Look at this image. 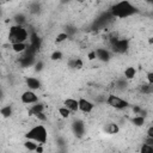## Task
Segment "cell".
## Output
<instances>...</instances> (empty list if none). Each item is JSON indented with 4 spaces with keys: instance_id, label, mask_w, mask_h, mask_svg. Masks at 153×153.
I'll list each match as a JSON object with an SVG mask.
<instances>
[{
    "instance_id": "obj_1",
    "label": "cell",
    "mask_w": 153,
    "mask_h": 153,
    "mask_svg": "<svg viewBox=\"0 0 153 153\" xmlns=\"http://www.w3.org/2000/svg\"><path fill=\"white\" fill-rule=\"evenodd\" d=\"M135 7L127 0H122L117 4H115L111 8V14L114 17H118V18H126L131 16L133 13H135Z\"/></svg>"
},
{
    "instance_id": "obj_2",
    "label": "cell",
    "mask_w": 153,
    "mask_h": 153,
    "mask_svg": "<svg viewBox=\"0 0 153 153\" xmlns=\"http://www.w3.org/2000/svg\"><path fill=\"white\" fill-rule=\"evenodd\" d=\"M25 137L29 139V140L36 141V142H38L39 145H43V143L47 142L48 133H47V129H45L44 126L37 124V126H35L33 128H31V129L25 134Z\"/></svg>"
},
{
    "instance_id": "obj_3",
    "label": "cell",
    "mask_w": 153,
    "mask_h": 153,
    "mask_svg": "<svg viewBox=\"0 0 153 153\" xmlns=\"http://www.w3.org/2000/svg\"><path fill=\"white\" fill-rule=\"evenodd\" d=\"M8 39L12 43L16 42H25L27 39V31L23 25H13L10 27V33H8Z\"/></svg>"
},
{
    "instance_id": "obj_4",
    "label": "cell",
    "mask_w": 153,
    "mask_h": 153,
    "mask_svg": "<svg viewBox=\"0 0 153 153\" xmlns=\"http://www.w3.org/2000/svg\"><path fill=\"white\" fill-rule=\"evenodd\" d=\"M106 103L108 105H110L111 108H115L117 110H122V109H126L128 106V102L115 96V94H110L108 98H106Z\"/></svg>"
},
{
    "instance_id": "obj_5",
    "label": "cell",
    "mask_w": 153,
    "mask_h": 153,
    "mask_svg": "<svg viewBox=\"0 0 153 153\" xmlns=\"http://www.w3.org/2000/svg\"><path fill=\"white\" fill-rule=\"evenodd\" d=\"M111 45H112V49L116 51V53H124L128 50L129 48V42L127 39H118V38H111Z\"/></svg>"
},
{
    "instance_id": "obj_6",
    "label": "cell",
    "mask_w": 153,
    "mask_h": 153,
    "mask_svg": "<svg viewBox=\"0 0 153 153\" xmlns=\"http://www.w3.org/2000/svg\"><path fill=\"white\" fill-rule=\"evenodd\" d=\"M20 100H22V103H24V104H35V103L38 102V96H37L33 91L29 90V91H25V92L22 93Z\"/></svg>"
},
{
    "instance_id": "obj_7",
    "label": "cell",
    "mask_w": 153,
    "mask_h": 153,
    "mask_svg": "<svg viewBox=\"0 0 153 153\" xmlns=\"http://www.w3.org/2000/svg\"><path fill=\"white\" fill-rule=\"evenodd\" d=\"M78 108H79L80 111H82L85 114H88V112H91L93 110L94 105L90 100H87L85 98H80V99H78Z\"/></svg>"
},
{
    "instance_id": "obj_8",
    "label": "cell",
    "mask_w": 153,
    "mask_h": 153,
    "mask_svg": "<svg viewBox=\"0 0 153 153\" xmlns=\"http://www.w3.org/2000/svg\"><path fill=\"white\" fill-rule=\"evenodd\" d=\"M94 53H96V57H97L98 60L103 61V62H108V61L110 60V54H109V51H108L106 49L98 48Z\"/></svg>"
},
{
    "instance_id": "obj_9",
    "label": "cell",
    "mask_w": 153,
    "mask_h": 153,
    "mask_svg": "<svg viewBox=\"0 0 153 153\" xmlns=\"http://www.w3.org/2000/svg\"><path fill=\"white\" fill-rule=\"evenodd\" d=\"M25 82H26V86L30 88V90H38L41 87V81L33 76H27L25 79Z\"/></svg>"
},
{
    "instance_id": "obj_10",
    "label": "cell",
    "mask_w": 153,
    "mask_h": 153,
    "mask_svg": "<svg viewBox=\"0 0 153 153\" xmlns=\"http://www.w3.org/2000/svg\"><path fill=\"white\" fill-rule=\"evenodd\" d=\"M30 47H32L36 51L39 49V47H41V38L38 37V35L36 33V32H32L31 35H30Z\"/></svg>"
},
{
    "instance_id": "obj_11",
    "label": "cell",
    "mask_w": 153,
    "mask_h": 153,
    "mask_svg": "<svg viewBox=\"0 0 153 153\" xmlns=\"http://www.w3.org/2000/svg\"><path fill=\"white\" fill-rule=\"evenodd\" d=\"M72 129H73V131L75 133V135L81 136V135L84 134V131H85V126H84V123H82L81 121H75V122L72 124Z\"/></svg>"
},
{
    "instance_id": "obj_12",
    "label": "cell",
    "mask_w": 153,
    "mask_h": 153,
    "mask_svg": "<svg viewBox=\"0 0 153 153\" xmlns=\"http://www.w3.org/2000/svg\"><path fill=\"white\" fill-rule=\"evenodd\" d=\"M65 106L69 110V111H78L79 108H78V100L76 99H73V98H67L65 102H63Z\"/></svg>"
},
{
    "instance_id": "obj_13",
    "label": "cell",
    "mask_w": 153,
    "mask_h": 153,
    "mask_svg": "<svg viewBox=\"0 0 153 153\" xmlns=\"http://www.w3.org/2000/svg\"><path fill=\"white\" fill-rule=\"evenodd\" d=\"M27 48V45L24 43V42H16V43H12V50L14 53H23L25 51Z\"/></svg>"
},
{
    "instance_id": "obj_14",
    "label": "cell",
    "mask_w": 153,
    "mask_h": 153,
    "mask_svg": "<svg viewBox=\"0 0 153 153\" xmlns=\"http://www.w3.org/2000/svg\"><path fill=\"white\" fill-rule=\"evenodd\" d=\"M135 75H136V69L134 67H127L124 69V76H126V79L131 80V79L135 78Z\"/></svg>"
},
{
    "instance_id": "obj_15",
    "label": "cell",
    "mask_w": 153,
    "mask_h": 153,
    "mask_svg": "<svg viewBox=\"0 0 153 153\" xmlns=\"http://www.w3.org/2000/svg\"><path fill=\"white\" fill-rule=\"evenodd\" d=\"M105 131L108 134H117L120 131V128H118V126L116 123H109L105 127Z\"/></svg>"
},
{
    "instance_id": "obj_16",
    "label": "cell",
    "mask_w": 153,
    "mask_h": 153,
    "mask_svg": "<svg viewBox=\"0 0 153 153\" xmlns=\"http://www.w3.org/2000/svg\"><path fill=\"white\" fill-rule=\"evenodd\" d=\"M32 61H33V55H26L24 56L22 60H20V63L23 67H27V66H31L32 65Z\"/></svg>"
},
{
    "instance_id": "obj_17",
    "label": "cell",
    "mask_w": 153,
    "mask_h": 153,
    "mask_svg": "<svg viewBox=\"0 0 153 153\" xmlns=\"http://www.w3.org/2000/svg\"><path fill=\"white\" fill-rule=\"evenodd\" d=\"M43 110H44V105H43V104H41V103H35V105H32L31 109H30V114L36 115V114H38V112H41V111H43Z\"/></svg>"
},
{
    "instance_id": "obj_18",
    "label": "cell",
    "mask_w": 153,
    "mask_h": 153,
    "mask_svg": "<svg viewBox=\"0 0 153 153\" xmlns=\"http://www.w3.org/2000/svg\"><path fill=\"white\" fill-rule=\"evenodd\" d=\"M131 123H133L134 126H136V127H141V126L145 124V117L141 116V115H137V116H135V117L131 120Z\"/></svg>"
},
{
    "instance_id": "obj_19",
    "label": "cell",
    "mask_w": 153,
    "mask_h": 153,
    "mask_svg": "<svg viewBox=\"0 0 153 153\" xmlns=\"http://www.w3.org/2000/svg\"><path fill=\"white\" fill-rule=\"evenodd\" d=\"M0 114L4 116V117H10L12 115V108L10 105H6L4 108L0 109Z\"/></svg>"
},
{
    "instance_id": "obj_20",
    "label": "cell",
    "mask_w": 153,
    "mask_h": 153,
    "mask_svg": "<svg viewBox=\"0 0 153 153\" xmlns=\"http://www.w3.org/2000/svg\"><path fill=\"white\" fill-rule=\"evenodd\" d=\"M24 146H25V148L29 149V151H35L36 147H37V143H35L32 140H29V139H27V141L24 142Z\"/></svg>"
},
{
    "instance_id": "obj_21",
    "label": "cell",
    "mask_w": 153,
    "mask_h": 153,
    "mask_svg": "<svg viewBox=\"0 0 153 153\" xmlns=\"http://www.w3.org/2000/svg\"><path fill=\"white\" fill-rule=\"evenodd\" d=\"M69 66H71V67H73V68L80 69V68L82 67V61H81L80 59H75V60H73V61H71V62H69Z\"/></svg>"
},
{
    "instance_id": "obj_22",
    "label": "cell",
    "mask_w": 153,
    "mask_h": 153,
    "mask_svg": "<svg viewBox=\"0 0 153 153\" xmlns=\"http://www.w3.org/2000/svg\"><path fill=\"white\" fill-rule=\"evenodd\" d=\"M59 114L61 115V117H63V118H68L71 111H69L66 106H63V108H60V109H59Z\"/></svg>"
},
{
    "instance_id": "obj_23",
    "label": "cell",
    "mask_w": 153,
    "mask_h": 153,
    "mask_svg": "<svg viewBox=\"0 0 153 153\" xmlns=\"http://www.w3.org/2000/svg\"><path fill=\"white\" fill-rule=\"evenodd\" d=\"M68 38V33L67 32H60L57 36H56V42L57 43H61L63 41H66Z\"/></svg>"
},
{
    "instance_id": "obj_24",
    "label": "cell",
    "mask_w": 153,
    "mask_h": 153,
    "mask_svg": "<svg viewBox=\"0 0 153 153\" xmlns=\"http://www.w3.org/2000/svg\"><path fill=\"white\" fill-rule=\"evenodd\" d=\"M50 59H51L53 61H57V60H61V59H62V53H61L60 50H56V51H54V53L50 55Z\"/></svg>"
},
{
    "instance_id": "obj_25",
    "label": "cell",
    "mask_w": 153,
    "mask_h": 153,
    "mask_svg": "<svg viewBox=\"0 0 153 153\" xmlns=\"http://www.w3.org/2000/svg\"><path fill=\"white\" fill-rule=\"evenodd\" d=\"M141 152L142 153H152L153 152V145L143 143V146L141 147Z\"/></svg>"
},
{
    "instance_id": "obj_26",
    "label": "cell",
    "mask_w": 153,
    "mask_h": 153,
    "mask_svg": "<svg viewBox=\"0 0 153 153\" xmlns=\"http://www.w3.org/2000/svg\"><path fill=\"white\" fill-rule=\"evenodd\" d=\"M35 116H36V117H37L39 121H43V122H44V121H47V116L44 115V112H43V111H41V112L36 114Z\"/></svg>"
},
{
    "instance_id": "obj_27",
    "label": "cell",
    "mask_w": 153,
    "mask_h": 153,
    "mask_svg": "<svg viewBox=\"0 0 153 153\" xmlns=\"http://www.w3.org/2000/svg\"><path fill=\"white\" fill-rule=\"evenodd\" d=\"M16 22H17V24L22 25V24H23V23L25 22V18H24V16H22V14L17 16V17H16Z\"/></svg>"
},
{
    "instance_id": "obj_28",
    "label": "cell",
    "mask_w": 153,
    "mask_h": 153,
    "mask_svg": "<svg viewBox=\"0 0 153 153\" xmlns=\"http://www.w3.org/2000/svg\"><path fill=\"white\" fill-rule=\"evenodd\" d=\"M147 80H148V84H149V85L153 84V73H152V72H148V73H147Z\"/></svg>"
},
{
    "instance_id": "obj_29",
    "label": "cell",
    "mask_w": 153,
    "mask_h": 153,
    "mask_svg": "<svg viewBox=\"0 0 153 153\" xmlns=\"http://www.w3.org/2000/svg\"><path fill=\"white\" fill-rule=\"evenodd\" d=\"M87 59H88L90 61L94 60V59H96V53H94V51H90V53H88V55H87Z\"/></svg>"
},
{
    "instance_id": "obj_30",
    "label": "cell",
    "mask_w": 153,
    "mask_h": 153,
    "mask_svg": "<svg viewBox=\"0 0 153 153\" xmlns=\"http://www.w3.org/2000/svg\"><path fill=\"white\" fill-rule=\"evenodd\" d=\"M42 67H43V62H42V61H39V62H37V63H36V68H35V69H36V71H41V69H42Z\"/></svg>"
},
{
    "instance_id": "obj_31",
    "label": "cell",
    "mask_w": 153,
    "mask_h": 153,
    "mask_svg": "<svg viewBox=\"0 0 153 153\" xmlns=\"http://www.w3.org/2000/svg\"><path fill=\"white\" fill-rule=\"evenodd\" d=\"M147 136L153 137V127H152V126H151V127L148 128V130H147Z\"/></svg>"
},
{
    "instance_id": "obj_32",
    "label": "cell",
    "mask_w": 153,
    "mask_h": 153,
    "mask_svg": "<svg viewBox=\"0 0 153 153\" xmlns=\"http://www.w3.org/2000/svg\"><path fill=\"white\" fill-rule=\"evenodd\" d=\"M35 151H36V152H39V153H41V152H43V148H42V146H37Z\"/></svg>"
},
{
    "instance_id": "obj_33",
    "label": "cell",
    "mask_w": 153,
    "mask_h": 153,
    "mask_svg": "<svg viewBox=\"0 0 153 153\" xmlns=\"http://www.w3.org/2000/svg\"><path fill=\"white\" fill-rule=\"evenodd\" d=\"M147 1H148V2H151V1H152V0H147Z\"/></svg>"
},
{
    "instance_id": "obj_34",
    "label": "cell",
    "mask_w": 153,
    "mask_h": 153,
    "mask_svg": "<svg viewBox=\"0 0 153 153\" xmlns=\"http://www.w3.org/2000/svg\"><path fill=\"white\" fill-rule=\"evenodd\" d=\"M0 57H1V54H0Z\"/></svg>"
}]
</instances>
